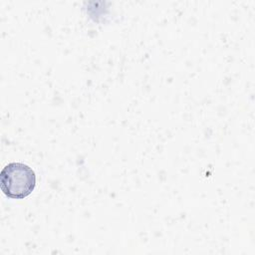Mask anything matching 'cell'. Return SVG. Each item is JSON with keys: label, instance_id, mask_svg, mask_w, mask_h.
<instances>
[{"label": "cell", "instance_id": "obj_1", "mask_svg": "<svg viewBox=\"0 0 255 255\" xmlns=\"http://www.w3.org/2000/svg\"><path fill=\"white\" fill-rule=\"evenodd\" d=\"M0 186L9 198L24 199L36 187V173L25 163H8L0 173Z\"/></svg>", "mask_w": 255, "mask_h": 255}]
</instances>
